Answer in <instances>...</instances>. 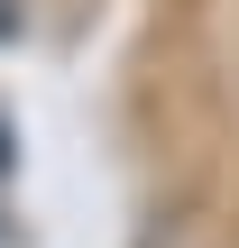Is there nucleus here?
<instances>
[{
    "label": "nucleus",
    "instance_id": "1",
    "mask_svg": "<svg viewBox=\"0 0 239 248\" xmlns=\"http://www.w3.org/2000/svg\"><path fill=\"white\" fill-rule=\"evenodd\" d=\"M9 28H18V9H0V37H9Z\"/></svg>",
    "mask_w": 239,
    "mask_h": 248
},
{
    "label": "nucleus",
    "instance_id": "2",
    "mask_svg": "<svg viewBox=\"0 0 239 248\" xmlns=\"http://www.w3.org/2000/svg\"><path fill=\"white\" fill-rule=\"evenodd\" d=\"M0 175H9V129H0Z\"/></svg>",
    "mask_w": 239,
    "mask_h": 248
}]
</instances>
